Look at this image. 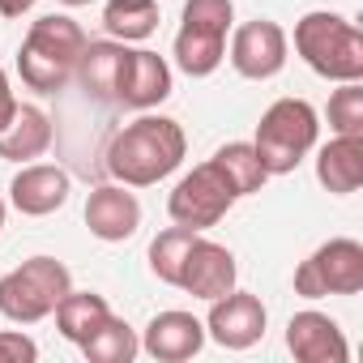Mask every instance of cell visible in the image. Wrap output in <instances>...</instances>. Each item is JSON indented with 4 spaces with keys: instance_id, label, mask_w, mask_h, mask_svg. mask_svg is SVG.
Returning a JSON list of instances; mask_svg holds the SVG:
<instances>
[{
    "instance_id": "obj_1",
    "label": "cell",
    "mask_w": 363,
    "mask_h": 363,
    "mask_svg": "<svg viewBox=\"0 0 363 363\" xmlns=\"http://www.w3.org/2000/svg\"><path fill=\"white\" fill-rule=\"evenodd\" d=\"M189 154V137L171 116H137L107 145V171L124 189H150Z\"/></svg>"
},
{
    "instance_id": "obj_2",
    "label": "cell",
    "mask_w": 363,
    "mask_h": 363,
    "mask_svg": "<svg viewBox=\"0 0 363 363\" xmlns=\"http://www.w3.org/2000/svg\"><path fill=\"white\" fill-rule=\"evenodd\" d=\"M86 30L65 18V13H48L39 22H30L26 39H22V52H18V73L30 90L39 94H56L73 82L77 73V60L86 52Z\"/></svg>"
},
{
    "instance_id": "obj_3",
    "label": "cell",
    "mask_w": 363,
    "mask_h": 363,
    "mask_svg": "<svg viewBox=\"0 0 363 363\" xmlns=\"http://www.w3.org/2000/svg\"><path fill=\"white\" fill-rule=\"evenodd\" d=\"M295 52L325 82H363V30L342 13H303L295 22Z\"/></svg>"
},
{
    "instance_id": "obj_4",
    "label": "cell",
    "mask_w": 363,
    "mask_h": 363,
    "mask_svg": "<svg viewBox=\"0 0 363 363\" xmlns=\"http://www.w3.org/2000/svg\"><path fill=\"white\" fill-rule=\"evenodd\" d=\"M316 137H320L316 107L308 99H278L265 107L257 137H252V150L269 175H291L316 150Z\"/></svg>"
},
{
    "instance_id": "obj_5",
    "label": "cell",
    "mask_w": 363,
    "mask_h": 363,
    "mask_svg": "<svg viewBox=\"0 0 363 363\" xmlns=\"http://www.w3.org/2000/svg\"><path fill=\"white\" fill-rule=\"evenodd\" d=\"M73 291V274L56 257H30L0 278V316L13 325H39Z\"/></svg>"
},
{
    "instance_id": "obj_6",
    "label": "cell",
    "mask_w": 363,
    "mask_h": 363,
    "mask_svg": "<svg viewBox=\"0 0 363 363\" xmlns=\"http://www.w3.org/2000/svg\"><path fill=\"white\" fill-rule=\"evenodd\" d=\"M235 22L231 0H184V22L175 35V65L189 77H210L227 60V35Z\"/></svg>"
},
{
    "instance_id": "obj_7",
    "label": "cell",
    "mask_w": 363,
    "mask_h": 363,
    "mask_svg": "<svg viewBox=\"0 0 363 363\" xmlns=\"http://www.w3.org/2000/svg\"><path fill=\"white\" fill-rule=\"evenodd\" d=\"M235 201H240V197L231 193L227 175H223L214 162H201V167H193V171L171 189V197H167V214H171L175 227L210 231V227H218V223L227 218V210H231Z\"/></svg>"
},
{
    "instance_id": "obj_8",
    "label": "cell",
    "mask_w": 363,
    "mask_h": 363,
    "mask_svg": "<svg viewBox=\"0 0 363 363\" xmlns=\"http://www.w3.org/2000/svg\"><path fill=\"white\" fill-rule=\"evenodd\" d=\"M363 291V244L359 240H329L295 269V295L325 299V295H359Z\"/></svg>"
},
{
    "instance_id": "obj_9",
    "label": "cell",
    "mask_w": 363,
    "mask_h": 363,
    "mask_svg": "<svg viewBox=\"0 0 363 363\" xmlns=\"http://www.w3.org/2000/svg\"><path fill=\"white\" fill-rule=\"evenodd\" d=\"M227 56H231V65H235L240 77H248V82H269V77H278V73L286 69L291 39H286V30H282L278 22L252 18V22L235 26Z\"/></svg>"
},
{
    "instance_id": "obj_10",
    "label": "cell",
    "mask_w": 363,
    "mask_h": 363,
    "mask_svg": "<svg viewBox=\"0 0 363 363\" xmlns=\"http://www.w3.org/2000/svg\"><path fill=\"white\" fill-rule=\"evenodd\" d=\"M269 312L252 291H227L218 299H210V316H206V337H214L227 350H248L265 337Z\"/></svg>"
},
{
    "instance_id": "obj_11",
    "label": "cell",
    "mask_w": 363,
    "mask_h": 363,
    "mask_svg": "<svg viewBox=\"0 0 363 363\" xmlns=\"http://www.w3.org/2000/svg\"><path fill=\"white\" fill-rule=\"evenodd\" d=\"M167 94H171V65H167L158 52H145V48H124L111 103L133 107V111H150V107H158Z\"/></svg>"
},
{
    "instance_id": "obj_12",
    "label": "cell",
    "mask_w": 363,
    "mask_h": 363,
    "mask_svg": "<svg viewBox=\"0 0 363 363\" xmlns=\"http://www.w3.org/2000/svg\"><path fill=\"white\" fill-rule=\"evenodd\" d=\"M235 278H240V265H235V252L227 244H214L206 235L193 240L189 257H184V269H179V291H189L193 299H218L227 291H235Z\"/></svg>"
},
{
    "instance_id": "obj_13",
    "label": "cell",
    "mask_w": 363,
    "mask_h": 363,
    "mask_svg": "<svg viewBox=\"0 0 363 363\" xmlns=\"http://www.w3.org/2000/svg\"><path fill=\"white\" fill-rule=\"evenodd\" d=\"M73 193V179L56 162H22V171L9 184V206L26 218H48L56 214Z\"/></svg>"
},
{
    "instance_id": "obj_14",
    "label": "cell",
    "mask_w": 363,
    "mask_h": 363,
    "mask_svg": "<svg viewBox=\"0 0 363 363\" xmlns=\"http://www.w3.org/2000/svg\"><path fill=\"white\" fill-rule=\"evenodd\" d=\"M201 346H206V320H197L193 312H179V308L158 312L141 333V350L158 363H184L201 354Z\"/></svg>"
},
{
    "instance_id": "obj_15",
    "label": "cell",
    "mask_w": 363,
    "mask_h": 363,
    "mask_svg": "<svg viewBox=\"0 0 363 363\" xmlns=\"http://www.w3.org/2000/svg\"><path fill=\"white\" fill-rule=\"evenodd\" d=\"M286 350L299 359V363H346L350 359V346H346V333L337 329L333 316L308 308V312H295L286 320Z\"/></svg>"
},
{
    "instance_id": "obj_16",
    "label": "cell",
    "mask_w": 363,
    "mask_h": 363,
    "mask_svg": "<svg viewBox=\"0 0 363 363\" xmlns=\"http://www.w3.org/2000/svg\"><path fill=\"white\" fill-rule=\"evenodd\" d=\"M86 227L103 244H124L141 227V201L124 184H103L86 197Z\"/></svg>"
},
{
    "instance_id": "obj_17",
    "label": "cell",
    "mask_w": 363,
    "mask_h": 363,
    "mask_svg": "<svg viewBox=\"0 0 363 363\" xmlns=\"http://www.w3.org/2000/svg\"><path fill=\"white\" fill-rule=\"evenodd\" d=\"M52 145V120L43 107H30V103H18L13 120L0 128V158L5 162H35L43 158Z\"/></svg>"
},
{
    "instance_id": "obj_18",
    "label": "cell",
    "mask_w": 363,
    "mask_h": 363,
    "mask_svg": "<svg viewBox=\"0 0 363 363\" xmlns=\"http://www.w3.org/2000/svg\"><path fill=\"white\" fill-rule=\"evenodd\" d=\"M316 179L333 197H350L363 184V137H333L316 150Z\"/></svg>"
},
{
    "instance_id": "obj_19",
    "label": "cell",
    "mask_w": 363,
    "mask_h": 363,
    "mask_svg": "<svg viewBox=\"0 0 363 363\" xmlns=\"http://www.w3.org/2000/svg\"><path fill=\"white\" fill-rule=\"evenodd\" d=\"M120 56H124V43H116V39L86 43V52H82L73 77L82 82V90H86L90 99L111 103V94H116V73H120Z\"/></svg>"
},
{
    "instance_id": "obj_20",
    "label": "cell",
    "mask_w": 363,
    "mask_h": 363,
    "mask_svg": "<svg viewBox=\"0 0 363 363\" xmlns=\"http://www.w3.org/2000/svg\"><path fill=\"white\" fill-rule=\"evenodd\" d=\"M56 329H60V337H69L73 346H82L107 316H111V308H107V299L103 295H94V291H69L60 303H56Z\"/></svg>"
},
{
    "instance_id": "obj_21",
    "label": "cell",
    "mask_w": 363,
    "mask_h": 363,
    "mask_svg": "<svg viewBox=\"0 0 363 363\" xmlns=\"http://www.w3.org/2000/svg\"><path fill=\"white\" fill-rule=\"evenodd\" d=\"M103 26L116 43H145L158 30V0H107Z\"/></svg>"
},
{
    "instance_id": "obj_22",
    "label": "cell",
    "mask_w": 363,
    "mask_h": 363,
    "mask_svg": "<svg viewBox=\"0 0 363 363\" xmlns=\"http://www.w3.org/2000/svg\"><path fill=\"white\" fill-rule=\"evenodd\" d=\"M210 162L227 175V184H231L235 197H252V193H261V189H265V179H269V171L261 167L252 141H227L223 150H214Z\"/></svg>"
},
{
    "instance_id": "obj_23",
    "label": "cell",
    "mask_w": 363,
    "mask_h": 363,
    "mask_svg": "<svg viewBox=\"0 0 363 363\" xmlns=\"http://www.w3.org/2000/svg\"><path fill=\"white\" fill-rule=\"evenodd\" d=\"M137 350H141V337L133 333V325L128 320H120L116 312L82 342V354L90 359V363H133L137 359Z\"/></svg>"
},
{
    "instance_id": "obj_24",
    "label": "cell",
    "mask_w": 363,
    "mask_h": 363,
    "mask_svg": "<svg viewBox=\"0 0 363 363\" xmlns=\"http://www.w3.org/2000/svg\"><path fill=\"white\" fill-rule=\"evenodd\" d=\"M197 235L201 231H189V227L158 231L154 244H150V274L158 282H167V286H179V269H184V257H189V248H193Z\"/></svg>"
},
{
    "instance_id": "obj_25",
    "label": "cell",
    "mask_w": 363,
    "mask_h": 363,
    "mask_svg": "<svg viewBox=\"0 0 363 363\" xmlns=\"http://www.w3.org/2000/svg\"><path fill=\"white\" fill-rule=\"evenodd\" d=\"M329 128L333 137H363V86L359 82H337L329 94Z\"/></svg>"
},
{
    "instance_id": "obj_26",
    "label": "cell",
    "mask_w": 363,
    "mask_h": 363,
    "mask_svg": "<svg viewBox=\"0 0 363 363\" xmlns=\"http://www.w3.org/2000/svg\"><path fill=\"white\" fill-rule=\"evenodd\" d=\"M39 346L22 329H0V363H35Z\"/></svg>"
},
{
    "instance_id": "obj_27",
    "label": "cell",
    "mask_w": 363,
    "mask_h": 363,
    "mask_svg": "<svg viewBox=\"0 0 363 363\" xmlns=\"http://www.w3.org/2000/svg\"><path fill=\"white\" fill-rule=\"evenodd\" d=\"M13 111H18V94H13V86H9V73L0 69V128L13 120Z\"/></svg>"
},
{
    "instance_id": "obj_28",
    "label": "cell",
    "mask_w": 363,
    "mask_h": 363,
    "mask_svg": "<svg viewBox=\"0 0 363 363\" xmlns=\"http://www.w3.org/2000/svg\"><path fill=\"white\" fill-rule=\"evenodd\" d=\"M35 9V0H0V18H26Z\"/></svg>"
},
{
    "instance_id": "obj_29",
    "label": "cell",
    "mask_w": 363,
    "mask_h": 363,
    "mask_svg": "<svg viewBox=\"0 0 363 363\" xmlns=\"http://www.w3.org/2000/svg\"><path fill=\"white\" fill-rule=\"evenodd\" d=\"M5 218H9V206H5V197H0V231H5Z\"/></svg>"
},
{
    "instance_id": "obj_30",
    "label": "cell",
    "mask_w": 363,
    "mask_h": 363,
    "mask_svg": "<svg viewBox=\"0 0 363 363\" xmlns=\"http://www.w3.org/2000/svg\"><path fill=\"white\" fill-rule=\"evenodd\" d=\"M60 5H69V9H82V5H90V0H60Z\"/></svg>"
}]
</instances>
